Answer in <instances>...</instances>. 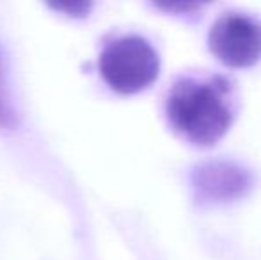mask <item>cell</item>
<instances>
[{"label": "cell", "instance_id": "cell-1", "mask_svg": "<svg viewBox=\"0 0 261 260\" xmlns=\"http://www.w3.org/2000/svg\"><path fill=\"white\" fill-rule=\"evenodd\" d=\"M229 93L231 84L226 77H183L169 91V122L194 145H215L233 122Z\"/></svg>", "mask_w": 261, "mask_h": 260}, {"label": "cell", "instance_id": "cell-2", "mask_svg": "<svg viewBox=\"0 0 261 260\" xmlns=\"http://www.w3.org/2000/svg\"><path fill=\"white\" fill-rule=\"evenodd\" d=\"M100 72L112 89L137 93L155 82L160 57L144 38L124 36L105 46L100 56Z\"/></svg>", "mask_w": 261, "mask_h": 260}, {"label": "cell", "instance_id": "cell-3", "mask_svg": "<svg viewBox=\"0 0 261 260\" xmlns=\"http://www.w3.org/2000/svg\"><path fill=\"white\" fill-rule=\"evenodd\" d=\"M208 45L224 64L252 66L261 57V21L237 11L220 14L210 29Z\"/></svg>", "mask_w": 261, "mask_h": 260}, {"label": "cell", "instance_id": "cell-4", "mask_svg": "<svg viewBox=\"0 0 261 260\" xmlns=\"http://www.w3.org/2000/svg\"><path fill=\"white\" fill-rule=\"evenodd\" d=\"M252 175L247 168L226 159L199 162L190 173V187L196 203L220 205L245 196L252 189Z\"/></svg>", "mask_w": 261, "mask_h": 260}, {"label": "cell", "instance_id": "cell-5", "mask_svg": "<svg viewBox=\"0 0 261 260\" xmlns=\"http://www.w3.org/2000/svg\"><path fill=\"white\" fill-rule=\"evenodd\" d=\"M18 125V109L13 100L9 84V64L4 49L0 46V127L14 129Z\"/></svg>", "mask_w": 261, "mask_h": 260}]
</instances>
